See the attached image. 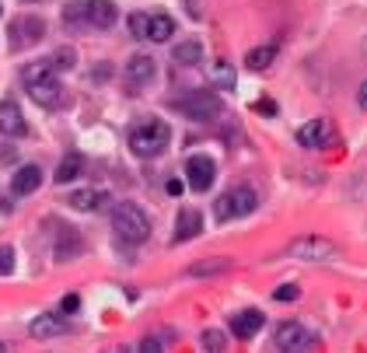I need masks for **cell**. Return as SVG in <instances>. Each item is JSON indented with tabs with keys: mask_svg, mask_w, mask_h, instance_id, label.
Listing matches in <instances>:
<instances>
[{
	"mask_svg": "<svg viewBox=\"0 0 367 353\" xmlns=\"http://www.w3.org/2000/svg\"><path fill=\"white\" fill-rule=\"evenodd\" d=\"M0 14H4V7H0Z\"/></svg>",
	"mask_w": 367,
	"mask_h": 353,
	"instance_id": "obj_38",
	"label": "cell"
},
{
	"mask_svg": "<svg viewBox=\"0 0 367 353\" xmlns=\"http://www.w3.org/2000/svg\"><path fill=\"white\" fill-rule=\"evenodd\" d=\"M74 63H78V53H74L70 45L56 49V53H53V60H49V67H53V70H74Z\"/></svg>",
	"mask_w": 367,
	"mask_h": 353,
	"instance_id": "obj_25",
	"label": "cell"
},
{
	"mask_svg": "<svg viewBox=\"0 0 367 353\" xmlns=\"http://www.w3.org/2000/svg\"><path fill=\"white\" fill-rule=\"evenodd\" d=\"M357 102H361V109H367V81L361 85V94H357Z\"/></svg>",
	"mask_w": 367,
	"mask_h": 353,
	"instance_id": "obj_35",
	"label": "cell"
},
{
	"mask_svg": "<svg viewBox=\"0 0 367 353\" xmlns=\"http://www.w3.org/2000/svg\"><path fill=\"white\" fill-rule=\"evenodd\" d=\"M210 81H213L217 88H235V67L224 63V60L213 63V67H210Z\"/></svg>",
	"mask_w": 367,
	"mask_h": 353,
	"instance_id": "obj_23",
	"label": "cell"
},
{
	"mask_svg": "<svg viewBox=\"0 0 367 353\" xmlns=\"http://www.w3.org/2000/svg\"><path fill=\"white\" fill-rule=\"evenodd\" d=\"M112 231L129 245H144L151 238V217L137 203H119L112 210Z\"/></svg>",
	"mask_w": 367,
	"mask_h": 353,
	"instance_id": "obj_2",
	"label": "cell"
},
{
	"mask_svg": "<svg viewBox=\"0 0 367 353\" xmlns=\"http://www.w3.org/2000/svg\"><path fill=\"white\" fill-rule=\"evenodd\" d=\"M273 298H277V301H297V298H301V287H297V283H284V287L273 290Z\"/></svg>",
	"mask_w": 367,
	"mask_h": 353,
	"instance_id": "obj_29",
	"label": "cell"
},
{
	"mask_svg": "<svg viewBox=\"0 0 367 353\" xmlns=\"http://www.w3.org/2000/svg\"><path fill=\"white\" fill-rule=\"evenodd\" d=\"M262 311L259 308H245V311H238L235 318H231V332L238 336V340H252L259 329H262Z\"/></svg>",
	"mask_w": 367,
	"mask_h": 353,
	"instance_id": "obj_12",
	"label": "cell"
},
{
	"mask_svg": "<svg viewBox=\"0 0 367 353\" xmlns=\"http://www.w3.org/2000/svg\"><path fill=\"white\" fill-rule=\"evenodd\" d=\"M21 81H25L28 94H32L39 105H46V109H56V105L63 102V88H60L56 70H53L49 63H28V67L21 70Z\"/></svg>",
	"mask_w": 367,
	"mask_h": 353,
	"instance_id": "obj_1",
	"label": "cell"
},
{
	"mask_svg": "<svg viewBox=\"0 0 367 353\" xmlns=\"http://www.w3.org/2000/svg\"><path fill=\"white\" fill-rule=\"evenodd\" d=\"M154 74H158V63L151 60V56H133L129 63H126V77H129V85H151L154 81Z\"/></svg>",
	"mask_w": 367,
	"mask_h": 353,
	"instance_id": "obj_14",
	"label": "cell"
},
{
	"mask_svg": "<svg viewBox=\"0 0 367 353\" xmlns=\"http://www.w3.org/2000/svg\"><path fill=\"white\" fill-rule=\"evenodd\" d=\"M171 60H175V63H186V67H196V63L203 60V45L196 43V39H186V43H179L171 49Z\"/></svg>",
	"mask_w": 367,
	"mask_h": 353,
	"instance_id": "obj_20",
	"label": "cell"
},
{
	"mask_svg": "<svg viewBox=\"0 0 367 353\" xmlns=\"http://www.w3.org/2000/svg\"><path fill=\"white\" fill-rule=\"evenodd\" d=\"M67 21L87 25V28H112L116 25V4L112 0H70Z\"/></svg>",
	"mask_w": 367,
	"mask_h": 353,
	"instance_id": "obj_3",
	"label": "cell"
},
{
	"mask_svg": "<svg viewBox=\"0 0 367 353\" xmlns=\"http://www.w3.org/2000/svg\"><path fill=\"white\" fill-rule=\"evenodd\" d=\"M11 158H14V154H11V147H0V161H4V165H11Z\"/></svg>",
	"mask_w": 367,
	"mask_h": 353,
	"instance_id": "obj_36",
	"label": "cell"
},
{
	"mask_svg": "<svg viewBox=\"0 0 367 353\" xmlns=\"http://www.w3.org/2000/svg\"><path fill=\"white\" fill-rule=\"evenodd\" d=\"M129 32L147 43V14H129Z\"/></svg>",
	"mask_w": 367,
	"mask_h": 353,
	"instance_id": "obj_28",
	"label": "cell"
},
{
	"mask_svg": "<svg viewBox=\"0 0 367 353\" xmlns=\"http://www.w3.org/2000/svg\"><path fill=\"white\" fill-rule=\"evenodd\" d=\"M186 175H189V185H193L196 192H206V189L213 185L217 165H213V158H206V154H193V158L186 161Z\"/></svg>",
	"mask_w": 367,
	"mask_h": 353,
	"instance_id": "obj_9",
	"label": "cell"
},
{
	"mask_svg": "<svg viewBox=\"0 0 367 353\" xmlns=\"http://www.w3.org/2000/svg\"><path fill=\"white\" fill-rule=\"evenodd\" d=\"M255 207H259L255 192H252L248 185H235V189H228V192L213 203V217H217V221H235V217L252 214Z\"/></svg>",
	"mask_w": 367,
	"mask_h": 353,
	"instance_id": "obj_5",
	"label": "cell"
},
{
	"mask_svg": "<svg viewBox=\"0 0 367 353\" xmlns=\"http://www.w3.org/2000/svg\"><path fill=\"white\" fill-rule=\"evenodd\" d=\"M25 116L18 109V102H0V133L4 136H25Z\"/></svg>",
	"mask_w": 367,
	"mask_h": 353,
	"instance_id": "obj_13",
	"label": "cell"
},
{
	"mask_svg": "<svg viewBox=\"0 0 367 353\" xmlns=\"http://www.w3.org/2000/svg\"><path fill=\"white\" fill-rule=\"evenodd\" d=\"M11 273H14V249L0 245V276H11Z\"/></svg>",
	"mask_w": 367,
	"mask_h": 353,
	"instance_id": "obj_27",
	"label": "cell"
},
{
	"mask_svg": "<svg viewBox=\"0 0 367 353\" xmlns=\"http://www.w3.org/2000/svg\"><path fill=\"white\" fill-rule=\"evenodd\" d=\"M312 343H315V336L301 322H280L277 325V347H280V353H308Z\"/></svg>",
	"mask_w": 367,
	"mask_h": 353,
	"instance_id": "obj_8",
	"label": "cell"
},
{
	"mask_svg": "<svg viewBox=\"0 0 367 353\" xmlns=\"http://www.w3.org/2000/svg\"><path fill=\"white\" fill-rule=\"evenodd\" d=\"M39 185H42L39 165H21V168L14 172V178H11V192H14V196H32Z\"/></svg>",
	"mask_w": 367,
	"mask_h": 353,
	"instance_id": "obj_10",
	"label": "cell"
},
{
	"mask_svg": "<svg viewBox=\"0 0 367 353\" xmlns=\"http://www.w3.org/2000/svg\"><path fill=\"white\" fill-rule=\"evenodd\" d=\"M231 259H203V263L189 266V276H210V273H228Z\"/></svg>",
	"mask_w": 367,
	"mask_h": 353,
	"instance_id": "obj_24",
	"label": "cell"
},
{
	"mask_svg": "<svg viewBox=\"0 0 367 353\" xmlns=\"http://www.w3.org/2000/svg\"><path fill=\"white\" fill-rule=\"evenodd\" d=\"M179 109L189 116V119H196V123H210V119H217L220 116V109H224V102H220V94L217 91H189L182 102H179Z\"/></svg>",
	"mask_w": 367,
	"mask_h": 353,
	"instance_id": "obj_6",
	"label": "cell"
},
{
	"mask_svg": "<svg viewBox=\"0 0 367 353\" xmlns=\"http://www.w3.org/2000/svg\"><path fill=\"white\" fill-rule=\"evenodd\" d=\"M255 109H259V112H270V116H273V112H277V102H259Z\"/></svg>",
	"mask_w": 367,
	"mask_h": 353,
	"instance_id": "obj_33",
	"label": "cell"
},
{
	"mask_svg": "<svg viewBox=\"0 0 367 353\" xmlns=\"http://www.w3.org/2000/svg\"><path fill=\"white\" fill-rule=\"evenodd\" d=\"M28 4H32V0H28Z\"/></svg>",
	"mask_w": 367,
	"mask_h": 353,
	"instance_id": "obj_39",
	"label": "cell"
},
{
	"mask_svg": "<svg viewBox=\"0 0 367 353\" xmlns=\"http://www.w3.org/2000/svg\"><path fill=\"white\" fill-rule=\"evenodd\" d=\"M168 140H171L168 123L147 119V123H137L129 130V151H137L140 158H154V154H161L164 147H168Z\"/></svg>",
	"mask_w": 367,
	"mask_h": 353,
	"instance_id": "obj_4",
	"label": "cell"
},
{
	"mask_svg": "<svg viewBox=\"0 0 367 353\" xmlns=\"http://www.w3.org/2000/svg\"><path fill=\"white\" fill-rule=\"evenodd\" d=\"M329 136H332V126H329L326 119H312V123H304L297 130V143L301 147H322Z\"/></svg>",
	"mask_w": 367,
	"mask_h": 353,
	"instance_id": "obj_16",
	"label": "cell"
},
{
	"mask_svg": "<svg viewBox=\"0 0 367 353\" xmlns=\"http://www.w3.org/2000/svg\"><path fill=\"white\" fill-rule=\"evenodd\" d=\"M112 200H109V192L105 189H74V196H70V207L74 210H102V207H109Z\"/></svg>",
	"mask_w": 367,
	"mask_h": 353,
	"instance_id": "obj_15",
	"label": "cell"
},
{
	"mask_svg": "<svg viewBox=\"0 0 367 353\" xmlns=\"http://www.w3.org/2000/svg\"><path fill=\"white\" fill-rule=\"evenodd\" d=\"M168 192H171V196H179V192H182V182H179V178H171V182H168Z\"/></svg>",
	"mask_w": 367,
	"mask_h": 353,
	"instance_id": "obj_34",
	"label": "cell"
},
{
	"mask_svg": "<svg viewBox=\"0 0 367 353\" xmlns=\"http://www.w3.org/2000/svg\"><path fill=\"white\" fill-rule=\"evenodd\" d=\"M175 36V21L168 14H147V43H168Z\"/></svg>",
	"mask_w": 367,
	"mask_h": 353,
	"instance_id": "obj_18",
	"label": "cell"
},
{
	"mask_svg": "<svg viewBox=\"0 0 367 353\" xmlns=\"http://www.w3.org/2000/svg\"><path fill=\"white\" fill-rule=\"evenodd\" d=\"M81 168H84V158L78 154V151H70V154L60 161V168H56V182H60V185L74 182V178L81 175Z\"/></svg>",
	"mask_w": 367,
	"mask_h": 353,
	"instance_id": "obj_21",
	"label": "cell"
},
{
	"mask_svg": "<svg viewBox=\"0 0 367 353\" xmlns=\"http://www.w3.org/2000/svg\"><path fill=\"white\" fill-rule=\"evenodd\" d=\"M137 353H164V347H161V340H154V336H147L140 347H137Z\"/></svg>",
	"mask_w": 367,
	"mask_h": 353,
	"instance_id": "obj_30",
	"label": "cell"
},
{
	"mask_svg": "<svg viewBox=\"0 0 367 353\" xmlns=\"http://www.w3.org/2000/svg\"><path fill=\"white\" fill-rule=\"evenodd\" d=\"M0 353H4V343H0Z\"/></svg>",
	"mask_w": 367,
	"mask_h": 353,
	"instance_id": "obj_37",
	"label": "cell"
},
{
	"mask_svg": "<svg viewBox=\"0 0 367 353\" xmlns=\"http://www.w3.org/2000/svg\"><path fill=\"white\" fill-rule=\"evenodd\" d=\"M70 325H67V318H60V315H39V318H32V325H28V332L36 336V340H53V336H63Z\"/></svg>",
	"mask_w": 367,
	"mask_h": 353,
	"instance_id": "obj_11",
	"label": "cell"
},
{
	"mask_svg": "<svg viewBox=\"0 0 367 353\" xmlns=\"http://www.w3.org/2000/svg\"><path fill=\"white\" fill-rule=\"evenodd\" d=\"M339 249L322 238V234H304V238H297V241H290L287 245V256H297V259H308V263H322V259H332Z\"/></svg>",
	"mask_w": 367,
	"mask_h": 353,
	"instance_id": "obj_7",
	"label": "cell"
},
{
	"mask_svg": "<svg viewBox=\"0 0 367 353\" xmlns=\"http://www.w3.org/2000/svg\"><path fill=\"white\" fill-rule=\"evenodd\" d=\"M11 36H14V45L21 43H39L42 39V21L39 18H25V21H14L11 25Z\"/></svg>",
	"mask_w": 367,
	"mask_h": 353,
	"instance_id": "obj_19",
	"label": "cell"
},
{
	"mask_svg": "<svg viewBox=\"0 0 367 353\" xmlns=\"http://www.w3.org/2000/svg\"><path fill=\"white\" fill-rule=\"evenodd\" d=\"M200 227H203V217H200V210H182L179 214V221H175V241H189V238H196L200 234Z\"/></svg>",
	"mask_w": 367,
	"mask_h": 353,
	"instance_id": "obj_17",
	"label": "cell"
},
{
	"mask_svg": "<svg viewBox=\"0 0 367 353\" xmlns=\"http://www.w3.org/2000/svg\"><path fill=\"white\" fill-rule=\"evenodd\" d=\"M273 60H277V45H255V49L245 56V67H248V70H266Z\"/></svg>",
	"mask_w": 367,
	"mask_h": 353,
	"instance_id": "obj_22",
	"label": "cell"
},
{
	"mask_svg": "<svg viewBox=\"0 0 367 353\" xmlns=\"http://www.w3.org/2000/svg\"><path fill=\"white\" fill-rule=\"evenodd\" d=\"M60 308H63V315H74V311L81 308V298H78V294H67V298H63V305H60Z\"/></svg>",
	"mask_w": 367,
	"mask_h": 353,
	"instance_id": "obj_31",
	"label": "cell"
},
{
	"mask_svg": "<svg viewBox=\"0 0 367 353\" xmlns=\"http://www.w3.org/2000/svg\"><path fill=\"white\" fill-rule=\"evenodd\" d=\"M200 340H203V347L210 353H220L224 350V343H228V336H224L220 329H203V336H200Z\"/></svg>",
	"mask_w": 367,
	"mask_h": 353,
	"instance_id": "obj_26",
	"label": "cell"
},
{
	"mask_svg": "<svg viewBox=\"0 0 367 353\" xmlns=\"http://www.w3.org/2000/svg\"><path fill=\"white\" fill-rule=\"evenodd\" d=\"M112 70H109V63H98V70H95V81H105Z\"/></svg>",
	"mask_w": 367,
	"mask_h": 353,
	"instance_id": "obj_32",
	"label": "cell"
}]
</instances>
